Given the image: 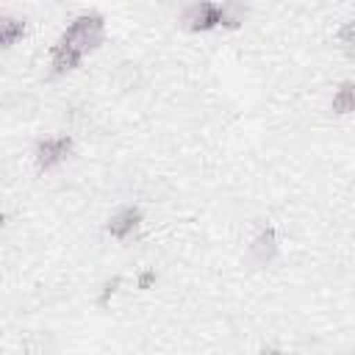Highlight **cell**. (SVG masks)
<instances>
[{
	"mask_svg": "<svg viewBox=\"0 0 355 355\" xmlns=\"http://www.w3.org/2000/svg\"><path fill=\"white\" fill-rule=\"evenodd\" d=\"M103 39H105V19H103V14H97V11L78 14L67 25V31L58 36L53 50H50L53 72L55 75L72 72L89 53H94L103 44Z\"/></svg>",
	"mask_w": 355,
	"mask_h": 355,
	"instance_id": "1",
	"label": "cell"
},
{
	"mask_svg": "<svg viewBox=\"0 0 355 355\" xmlns=\"http://www.w3.org/2000/svg\"><path fill=\"white\" fill-rule=\"evenodd\" d=\"M338 44H341L344 53L355 55V22H344L338 28Z\"/></svg>",
	"mask_w": 355,
	"mask_h": 355,
	"instance_id": "9",
	"label": "cell"
},
{
	"mask_svg": "<svg viewBox=\"0 0 355 355\" xmlns=\"http://www.w3.org/2000/svg\"><path fill=\"white\" fill-rule=\"evenodd\" d=\"M277 255V233L272 225H266L250 244V258L258 263V266H269Z\"/></svg>",
	"mask_w": 355,
	"mask_h": 355,
	"instance_id": "4",
	"label": "cell"
},
{
	"mask_svg": "<svg viewBox=\"0 0 355 355\" xmlns=\"http://www.w3.org/2000/svg\"><path fill=\"white\" fill-rule=\"evenodd\" d=\"M222 14H225V28H239L241 22H244V14H247V8H244V0H225L222 3Z\"/></svg>",
	"mask_w": 355,
	"mask_h": 355,
	"instance_id": "8",
	"label": "cell"
},
{
	"mask_svg": "<svg viewBox=\"0 0 355 355\" xmlns=\"http://www.w3.org/2000/svg\"><path fill=\"white\" fill-rule=\"evenodd\" d=\"M22 33H25V19L6 17V19L0 22V42H3V47L17 44V39H22Z\"/></svg>",
	"mask_w": 355,
	"mask_h": 355,
	"instance_id": "7",
	"label": "cell"
},
{
	"mask_svg": "<svg viewBox=\"0 0 355 355\" xmlns=\"http://www.w3.org/2000/svg\"><path fill=\"white\" fill-rule=\"evenodd\" d=\"M225 22V14H222V6L214 3V0H197L191 3L186 11H183V25L194 33H205V31H214Z\"/></svg>",
	"mask_w": 355,
	"mask_h": 355,
	"instance_id": "2",
	"label": "cell"
},
{
	"mask_svg": "<svg viewBox=\"0 0 355 355\" xmlns=\"http://www.w3.org/2000/svg\"><path fill=\"white\" fill-rule=\"evenodd\" d=\"M150 283H155V272H141L139 275V288H147Z\"/></svg>",
	"mask_w": 355,
	"mask_h": 355,
	"instance_id": "11",
	"label": "cell"
},
{
	"mask_svg": "<svg viewBox=\"0 0 355 355\" xmlns=\"http://www.w3.org/2000/svg\"><path fill=\"white\" fill-rule=\"evenodd\" d=\"M330 108H333V114H341V116H344V114H355V83H352V80H344V83L336 89Z\"/></svg>",
	"mask_w": 355,
	"mask_h": 355,
	"instance_id": "6",
	"label": "cell"
},
{
	"mask_svg": "<svg viewBox=\"0 0 355 355\" xmlns=\"http://www.w3.org/2000/svg\"><path fill=\"white\" fill-rule=\"evenodd\" d=\"M139 225H141V211H139V208H122V211H116V214L108 219L105 230H108L114 239L125 241L128 236H133V233H136V227H139Z\"/></svg>",
	"mask_w": 355,
	"mask_h": 355,
	"instance_id": "5",
	"label": "cell"
},
{
	"mask_svg": "<svg viewBox=\"0 0 355 355\" xmlns=\"http://www.w3.org/2000/svg\"><path fill=\"white\" fill-rule=\"evenodd\" d=\"M72 153V139L69 136H50V139H42L36 144V169L39 172H47L58 164H64Z\"/></svg>",
	"mask_w": 355,
	"mask_h": 355,
	"instance_id": "3",
	"label": "cell"
},
{
	"mask_svg": "<svg viewBox=\"0 0 355 355\" xmlns=\"http://www.w3.org/2000/svg\"><path fill=\"white\" fill-rule=\"evenodd\" d=\"M116 286H119V277H114L111 283H105V286H103V297H100V305H105V302H108V297L116 291Z\"/></svg>",
	"mask_w": 355,
	"mask_h": 355,
	"instance_id": "10",
	"label": "cell"
}]
</instances>
